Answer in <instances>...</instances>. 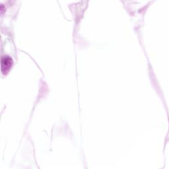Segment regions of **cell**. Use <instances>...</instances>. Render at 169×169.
Here are the masks:
<instances>
[{
  "instance_id": "1",
  "label": "cell",
  "mask_w": 169,
  "mask_h": 169,
  "mask_svg": "<svg viewBox=\"0 0 169 169\" xmlns=\"http://www.w3.org/2000/svg\"><path fill=\"white\" fill-rule=\"evenodd\" d=\"M13 65V60L9 56H4L1 59V71L4 74H7Z\"/></svg>"
}]
</instances>
